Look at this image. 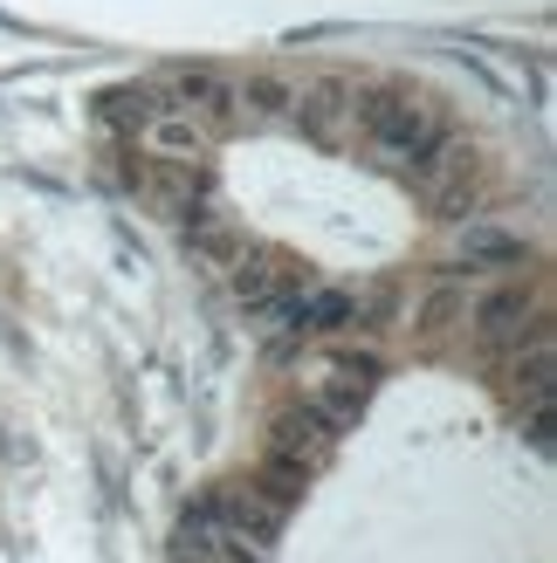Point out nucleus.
I'll return each instance as SVG.
<instances>
[{
  "mask_svg": "<svg viewBox=\"0 0 557 563\" xmlns=\"http://www.w3.org/2000/svg\"><path fill=\"white\" fill-rule=\"evenodd\" d=\"M351 131L372 145V165H379V173H400V165H413V158L434 145V137H448V110H440L427 90L379 82V90H358Z\"/></svg>",
  "mask_w": 557,
  "mask_h": 563,
  "instance_id": "obj_1",
  "label": "nucleus"
},
{
  "mask_svg": "<svg viewBox=\"0 0 557 563\" xmlns=\"http://www.w3.org/2000/svg\"><path fill=\"white\" fill-rule=\"evenodd\" d=\"M421 207H434L440 220H468V207H476V186H482V152L468 145L461 131H448V137H434V145L413 158V165H400L393 173Z\"/></svg>",
  "mask_w": 557,
  "mask_h": 563,
  "instance_id": "obj_2",
  "label": "nucleus"
},
{
  "mask_svg": "<svg viewBox=\"0 0 557 563\" xmlns=\"http://www.w3.org/2000/svg\"><path fill=\"white\" fill-rule=\"evenodd\" d=\"M372 391H379V357L372 351H330L324 357V378L310 385V412H324L338 433H351L358 427V412L372 406Z\"/></svg>",
  "mask_w": 557,
  "mask_h": 563,
  "instance_id": "obj_3",
  "label": "nucleus"
},
{
  "mask_svg": "<svg viewBox=\"0 0 557 563\" xmlns=\"http://www.w3.org/2000/svg\"><path fill=\"white\" fill-rule=\"evenodd\" d=\"M351 110H358V76H345V69H317V76L296 82L290 124L310 137V145H345V137H351Z\"/></svg>",
  "mask_w": 557,
  "mask_h": 563,
  "instance_id": "obj_4",
  "label": "nucleus"
},
{
  "mask_svg": "<svg viewBox=\"0 0 557 563\" xmlns=\"http://www.w3.org/2000/svg\"><path fill=\"white\" fill-rule=\"evenodd\" d=\"M303 262L296 255H283V247H241V262L228 268V289H234V302L248 309V317H269V309H283L296 289H303Z\"/></svg>",
  "mask_w": 557,
  "mask_h": 563,
  "instance_id": "obj_5",
  "label": "nucleus"
},
{
  "mask_svg": "<svg viewBox=\"0 0 557 563\" xmlns=\"http://www.w3.org/2000/svg\"><path fill=\"white\" fill-rule=\"evenodd\" d=\"M338 427H330L324 412H310V406H283L269 419V440H262V461H290V467H303V474H324L330 467V454H338Z\"/></svg>",
  "mask_w": 557,
  "mask_h": 563,
  "instance_id": "obj_6",
  "label": "nucleus"
},
{
  "mask_svg": "<svg viewBox=\"0 0 557 563\" xmlns=\"http://www.w3.org/2000/svg\"><path fill=\"white\" fill-rule=\"evenodd\" d=\"M503 399L531 419V412H550L557 399V344H550V323H537L523 344L503 357Z\"/></svg>",
  "mask_w": 557,
  "mask_h": 563,
  "instance_id": "obj_7",
  "label": "nucleus"
},
{
  "mask_svg": "<svg viewBox=\"0 0 557 563\" xmlns=\"http://www.w3.org/2000/svg\"><path fill=\"white\" fill-rule=\"evenodd\" d=\"M537 323H544V317H537V296H531V289H495L489 302L468 309V336H476V351H482L489 364H503Z\"/></svg>",
  "mask_w": 557,
  "mask_h": 563,
  "instance_id": "obj_8",
  "label": "nucleus"
},
{
  "mask_svg": "<svg viewBox=\"0 0 557 563\" xmlns=\"http://www.w3.org/2000/svg\"><path fill=\"white\" fill-rule=\"evenodd\" d=\"M179 241H186V255L200 262V268H214V275H228L234 262H241V247H248V228L228 213V207H214V200H193L186 213H179Z\"/></svg>",
  "mask_w": 557,
  "mask_h": 563,
  "instance_id": "obj_9",
  "label": "nucleus"
},
{
  "mask_svg": "<svg viewBox=\"0 0 557 563\" xmlns=\"http://www.w3.org/2000/svg\"><path fill=\"white\" fill-rule=\"evenodd\" d=\"M248 543L228 529V516H220V501L200 495L179 509V529H173V563H241Z\"/></svg>",
  "mask_w": 557,
  "mask_h": 563,
  "instance_id": "obj_10",
  "label": "nucleus"
},
{
  "mask_svg": "<svg viewBox=\"0 0 557 563\" xmlns=\"http://www.w3.org/2000/svg\"><path fill=\"white\" fill-rule=\"evenodd\" d=\"M165 90V103H179V110H193L207 131H228V124H241L234 118V76H220L214 63H179L173 76L159 82Z\"/></svg>",
  "mask_w": 557,
  "mask_h": 563,
  "instance_id": "obj_11",
  "label": "nucleus"
},
{
  "mask_svg": "<svg viewBox=\"0 0 557 563\" xmlns=\"http://www.w3.org/2000/svg\"><path fill=\"white\" fill-rule=\"evenodd\" d=\"M97 131L110 137V145H138L145 137V124L165 110V90L159 82H110V90H97Z\"/></svg>",
  "mask_w": 557,
  "mask_h": 563,
  "instance_id": "obj_12",
  "label": "nucleus"
},
{
  "mask_svg": "<svg viewBox=\"0 0 557 563\" xmlns=\"http://www.w3.org/2000/svg\"><path fill=\"white\" fill-rule=\"evenodd\" d=\"M214 501H220V516H228V529H234V537H241L248 550L275 543V529L290 522V509H283V501H275L262 482H228V488H220Z\"/></svg>",
  "mask_w": 557,
  "mask_h": 563,
  "instance_id": "obj_13",
  "label": "nucleus"
},
{
  "mask_svg": "<svg viewBox=\"0 0 557 563\" xmlns=\"http://www.w3.org/2000/svg\"><path fill=\"white\" fill-rule=\"evenodd\" d=\"M290 110H296V76L283 69H248L234 82V118L248 131H269V124H290Z\"/></svg>",
  "mask_w": 557,
  "mask_h": 563,
  "instance_id": "obj_14",
  "label": "nucleus"
},
{
  "mask_svg": "<svg viewBox=\"0 0 557 563\" xmlns=\"http://www.w3.org/2000/svg\"><path fill=\"white\" fill-rule=\"evenodd\" d=\"M152 158H179V165H207L214 158V131L193 118V110H179V103H165L159 118L145 124V137H138Z\"/></svg>",
  "mask_w": 557,
  "mask_h": 563,
  "instance_id": "obj_15",
  "label": "nucleus"
},
{
  "mask_svg": "<svg viewBox=\"0 0 557 563\" xmlns=\"http://www.w3.org/2000/svg\"><path fill=\"white\" fill-rule=\"evenodd\" d=\"M455 255L468 268H523V262H531V247H523L516 234H503V228H489V220H461Z\"/></svg>",
  "mask_w": 557,
  "mask_h": 563,
  "instance_id": "obj_16",
  "label": "nucleus"
},
{
  "mask_svg": "<svg viewBox=\"0 0 557 563\" xmlns=\"http://www.w3.org/2000/svg\"><path fill=\"white\" fill-rule=\"evenodd\" d=\"M461 323H468V289L455 275H440L421 296V309H413V330H421V344H440V336H455Z\"/></svg>",
  "mask_w": 557,
  "mask_h": 563,
  "instance_id": "obj_17",
  "label": "nucleus"
},
{
  "mask_svg": "<svg viewBox=\"0 0 557 563\" xmlns=\"http://www.w3.org/2000/svg\"><path fill=\"white\" fill-rule=\"evenodd\" d=\"M400 317V289L393 282H372V289H351V323H365V330H385Z\"/></svg>",
  "mask_w": 557,
  "mask_h": 563,
  "instance_id": "obj_18",
  "label": "nucleus"
}]
</instances>
